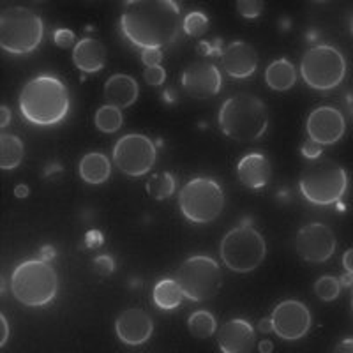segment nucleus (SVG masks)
Returning <instances> with one entry per match:
<instances>
[{"label": "nucleus", "mask_w": 353, "mask_h": 353, "mask_svg": "<svg viewBox=\"0 0 353 353\" xmlns=\"http://www.w3.org/2000/svg\"><path fill=\"white\" fill-rule=\"evenodd\" d=\"M122 8L121 32L141 50H161L181 32V6L173 0H128Z\"/></svg>", "instance_id": "1"}, {"label": "nucleus", "mask_w": 353, "mask_h": 353, "mask_svg": "<svg viewBox=\"0 0 353 353\" xmlns=\"http://www.w3.org/2000/svg\"><path fill=\"white\" fill-rule=\"evenodd\" d=\"M71 99L64 81L52 74L28 80L18 97V108L25 121L34 125L61 124L69 113Z\"/></svg>", "instance_id": "2"}, {"label": "nucleus", "mask_w": 353, "mask_h": 353, "mask_svg": "<svg viewBox=\"0 0 353 353\" xmlns=\"http://www.w3.org/2000/svg\"><path fill=\"white\" fill-rule=\"evenodd\" d=\"M217 124L230 140L239 143L256 141L269 129V110L258 96L242 92L221 105Z\"/></svg>", "instance_id": "3"}, {"label": "nucleus", "mask_w": 353, "mask_h": 353, "mask_svg": "<svg viewBox=\"0 0 353 353\" xmlns=\"http://www.w3.org/2000/svg\"><path fill=\"white\" fill-rule=\"evenodd\" d=\"M59 292V277L52 263L30 258L17 265L11 274V293L27 307H43L53 302Z\"/></svg>", "instance_id": "4"}, {"label": "nucleus", "mask_w": 353, "mask_h": 353, "mask_svg": "<svg viewBox=\"0 0 353 353\" xmlns=\"http://www.w3.org/2000/svg\"><path fill=\"white\" fill-rule=\"evenodd\" d=\"M299 189L309 203L329 207L337 203L348 191V173L336 161L318 157L304 166Z\"/></svg>", "instance_id": "5"}, {"label": "nucleus", "mask_w": 353, "mask_h": 353, "mask_svg": "<svg viewBox=\"0 0 353 353\" xmlns=\"http://www.w3.org/2000/svg\"><path fill=\"white\" fill-rule=\"evenodd\" d=\"M44 25L36 11L21 6L0 12V46L11 55H27L39 48Z\"/></svg>", "instance_id": "6"}, {"label": "nucleus", "mask_w": 353, "mask_h": 353, "mask_svg": "<svg viewBox=\"0 0 353 353\" xmlns=\"http://www.w3.org/2000/svg\"><path fill=\"white\" fill-rule=\"evenodd\" d=\"M221 260L232 272H253L267 254L265 239L249 221L235 226L221 241Z\"/></svg>", "instance_id": "7"}, {"label": "nucleus", "mask_w": 353, "mask_h": 353, "mask_svg": "<svg viewBox=\"0 0 353 353\" xmlns=\"http://www.w3.org/2000/svg\"><path fill=\"white\" fill-rule=\"evenodd\" d=\"M179 209L193 225H209L225 209V191L210 176H193L179 193Z\"/></svg>", "instance_id": "8"}, {"label": "nucleus", "mask_w": 353, "mask_h": 353, "mask_svg": "<svg viewBox=\"0 0 353 353\" xmlns=\"http://www.w3.org/2000/svg\"><path fill=\"white\" fill-rule=\"evenodd\" d=\"M301 74L314 90L327 92L339 87L346 77V59L330 44H318L304 53L301 61Z\"/></svg>", "instance_id": "9"}, {"label": "nucleus", "mask_w": 353, "mask_h": 353, "mask_svg": "<svg viewBox=\"0 0 353 353\" xmlns=\"http://www.w3.org/2000/svg\"><path fill=\"white\" fill-rule=\"evenodd\" d=\"M176 283L181 285L185 299L193 302H205L214 299L223 285L219 263L205 254H194L176 269Z\"/></svg>", "instance_id": "10"}, {"label": "nucleus", "mask_w": 353, "mask_h": 353, "mask_svg": "<svg viewBox=\"0 0 353 353\" xmlns=\"http://www.w3.org/2000/svg\"><path fill=\"white\" fill-rule=\"evenodd\" d=\"M157 149L154 141L140 132H129L115 143L113 163L121 173L131 179L147 175L156 165Z\"/></svg>", "instance_id": "11"}, {"label": "nucleus", "mask_w": 353, "mask_h": 353, "mask_svg": "<svg viewBox=\"0 0 353 353\" xmlns=\"http://www.w3.org/2000/svg\"><path fill=\"white\" fill-rule=\"evenodd\" d=\"M336 235L323 223H309L299 230L295 237L297 254L307 263H325L336 253Z\"/></svg>", "instance_id": "12"}, {"label": "nucleus", "mask_w": 353, "mask_h": 353, "mask_svg": "<svg viewBox=\"0 0 353 353\" xmlns=\"http://www.w3.org/2000/svg\"><path fill=\"white\" fill-rule=\"evenodd\" d=\"M274 334L285 341H297L302 339L311 329V313L307 305L301 301H283L274 307L272 314Z\"/></svg>", "instance_id": "13"}, {"label": "nucleus", "mask_w": 353, "mask_h": 353, "mask_svg": "<svg viewBox=\"0 0 353 353\" xmlns=\"http://www.w3.org/2000/svg\"><path fill=\"white\" fill-rule=\"evenodd\" d=\"M309 140L318 145H334L345 137L346 121L345 115L334 106H318L309 113L305 122Z\"/></svg>", "instance_id": "14"}, {"label": "nucleus", "mask_w": 353, "mask_h": 353, "mask_svg": "<svg viewBox=\"0 0 353 353\" xmlns=\"http://www.w3.org/2000/svg\"><path fill=\"white\" fill-rule=\"evenodd\" d=\"M223 87L221 71L209 62H193L182 71V88L193 99H209Z\"/></svg>", "instance_id": "15"}, {"label": "nucleus", "mask_w": 353, "mask_h": 353, "mask_svg": "<svg viewBox=\"0 0 353 353\" xmlns=\"http://www.w3.org/2000/svg\"><path fill=\"white\" fill-rule=\"evenodd\" d=\"M154 321L143 309L131 307L122 311L115 320V334L128 346H140L150 339Z\"/></svg>", "instance_id": "16"}, {"label": "nucleus", "mask_w": 353, "mask_h": 353, "mask_svg": "<svg viewBox=\"0 0 353 353\" xmlns=\"http://www.w3.org/2000/svg\"><path fill=\"white\" fill-rule=\"evenodd\" d=\"M221 64L233 80H245L256 72L258 53L245 41H233L221 53Z\"/></svg>", "instance_id": "17"}, {"label": "nucleus", "mask_w": 353, "mask_h": 353, "mask_svg": "<svg viewBox=\"0 0 353 353\" xmlns=\"http://www.w3.org/2000/svg\"><path fill=\"white\" fill-rule=\"evenodd\" d=\"M217 345L223 353H249L256 345V332L248 320L233 318L221 325Z\"/></svg>", "instance_id": "18"}, {"label": "nucleus", "mask_w": 353, "mask_h": 353, "mask_svg": "<svg viewBox=\"0 0 353 353\" xmlns=\"http://www.w3.org/2000/svg\"><path fill=\"white\" fill-rule=\"evenodd\" d=\"M237 176L244 188L253 189V191L265 188L272 176L270 161L260 152L248 154L237 163Z\"/></svg>", "instance_id": "19"}, {"label": "nucleus", "mask_w": 353, "mask_h": 353, "mask_svg": "<svg viewBox=\"0 0 353 353\" xmlns=\"http://www.w3.org/2000/svg\"><path fill=\"white\" fill-rule=\"evenodd\" d=\"M72 62L81 72H99L106 65V46L96 37H83L72 48Z\"/></svg>", "instance_id": "20"}, {"label": "nucleus", "mask_w": 353, "mask_h": 353, "mask_svg": "<svg viewBox=\"0 0 353 353\" xmlns=\"http://www.w3.org/2000/svg\"><path fill=\"white\" fill-rule=\"evenodd\" d=\"M140 87L138 81L129 74H112L105 83L106 105L115 108H129L137 103Z\"/></svg>", "instance_id": "21"}, {"label": "nucleus", "mask_w": 353, "mask_h": 353, "mask_svg": "<svg viewBox=\"0 0 353 353\" xmlns=\"http://www.w3.org/2000/svg\"><path fill=\"white\" fill-rule=\"evenodd\" d=\"M78 173H80L81 181L87 184L99 185L108 181L112 175V163L103 152H88L81 157Z\"/></svg>", "instance_id": "22"}, {"label": "nucleus", "mask_w": 353, "mask_h": 353, "mask_svg": "<svg viewBox=\"0 0 353 353\" xmlns=\"http://www.w3.org/2000/svg\"><path fill=\"white\" fill-rule=\"evenodd\" d=\"M265 81L276 92H286L297 81L295 65L288 59H277L265 71Z\"/></svg>", "instance_id": "23"}, {"label": "nucleus", "mask_w": 353, "mask_h": 353, "mask_svg": "<svg viewBox=\"0 0 353 353\" xmlns=\"http://www.w3.org/2000/svg\"><path fill=\"white\" fill-rule=\"evenodd\" d=\"M184 297V292H182L181 285L176 283V279H161L152 290L154 304L159 309H165V311L179 307Z\"/></svg>", "instance_id": "24"}, {"label": "nucleus", "mask_w": 353, "mask_h": 353, "mask_svg": "<svg viewBox=\"0 0 353 353\" xmlns=\"http://www.w3.org/2000/svg\"><path fill=\"white\" fill-rule=\"evenodd\" d=\"M25 154L23 141L14 134H2L0 137V168L14 170L21 165Z\"/></svg>", "instance_id": "25"}, {"label": "nucleus", "mask_w": 353, "mask_h": 353, "mask_svg": "<svg viewBox=\"0 0 353 353\" xmlns=\"http://www.w3.org/2000/svg\"><path fill=\"white\" fill-rule=\"evenodd\" d=\"M188 327L191 336L198 337V339H207V337H212L217 330L216 318L212 313L200 309V311H194L188 320Z\"/></svg>", "instance_id": "26"}, {"label": "nucleus", "mask_w": 353, "mask_h": 353, "mask_svg": "<svg viewBox=\"0 0 353 353\" xmlns=\"http://www.w3.org/2000/svg\"><path fill=\"white\" fill-rule=\"evenodd\" d=\"M122 122H124V117H122L121 108H115V106L110 105L101 106L96 112V117H94L96 128L101 132H106V134H112V132L119 131L122 128Z\"/></svg>", "instance_id": "27"}, {"label": "nucleus", "mask_w": 353, "mask_h": 353, "mask_svg": "<svg viewBox=\"0 0 353 353\" xmlns=\"http://www.w3.org/2000/svg\"><path fill=\"white\" fill-rule=\"evenodd\" d=\"M147 193L157 201L168 200L175 193V179L170 172L156 173L147 182Z\"/></svg>", "instance_id": "28"}, {"label": "nucleus", "mask_w": 353, "mask_h": 353, "mask_svg": "<svg viewBox=\"0 0 353 353\" xmlns=\"http://www.w3.org/2000/svg\"><path fill=\"white\" fill-rule=\"evenodd\" d=\"M341 292V281L334 276H323L314 283V293L323 302H332L339 297Z\"/></svg>", "instance_id": "29"}, {"label": "nucleus", "mask_w": 353, "mask_h": 353, "mask_svg": "<svg viewBox=\"0 0 353 353\" xmlns=\"http://www.w3.org/2000/svg\"><path fill=\"white\" fill-rule=\"evenodd\" d=\"M182 28H184V32L188 36L201 37L209 30V18L200 11L189 12L188 17L184 18V21H182Z\"/></svg>", "instance_id": "30"}, {"label": "nucleus", "mask_w": 353, "mask_h": 353, "mask_svg": "<svg viewBox=\"0 0 353 353\" xmlns=\"http://www.w3.org/2000/svg\"><path fill=\"white\" fill-rule=\"evenodd\" d=\"M265 4L258 2V0H239L237 2V11L242 18L245 20H254L263 12Z\"/></svg>", "instance_id": "31"}, {"label": "nucleus", "mask_w": 353, "mask_h": 353, "mask_svg": "<svg viewBox=\"0 0 353 353\" xmlns=\"http://www.w3.org/2000/svg\"><path fill=\"white\" fill-rule=\"evenodd\" d=\"M145 81L152 87H159V85L165 83L166 80V71L161 65H154V68H145L143 71Z\"/></svg>", "instance_id": "32"}, {"label": "nucleus", "mask_w": 353, "mask_h": 353, "mask_svg": "<svg viewBox=\"0 0 353 353\" xmlns=\"http://www.w3.org/2000/svg\"><path fill=\"white\" fill-rule=\"evenodd\" d=\"M94 270L103 277L110 276V274L115 270V261H113V258L108 256V254H101V256H97L96 260H94Z\"/></svg>", "instance_id": "33"}, {"label": "nucleus", "mask_w": 353, "mask_h": 353, "mask_svg": "<svg viewBox=\"0 0 353 353\" xmlns=\"http://www.w3.org/2000/svg\"><path fill=\"white\" fill-rule=\"evenodd\" d=\"M53 41H55L59 48H71L74 41H77V36L69 28H59V30L53 32Z\"/></svg>", "instance_id": "34"}, {"label": "nucleus", "mask_w": 353, "mask_h": 353, "mask_svg": "<svg viewBox=\"0 0 353 353\" xmlns=\"http://www.w3.org/2000/svg\"><path fill=\"white\" fill-rule=\"evenodd\" d=\"M161 61H163V52L161 50H143L141 52V62L145 64V68L159 65Z\"/></svg>", "instance_id": "35"}, {"label": "nucleus", "mask_w": 353, "mask_h": 353, "mask_svg": "<svg viewBox=\"0 0 353 353\" xmlns=\"http://www.w3.org/2000/svg\"><path fill=\"white\" fill-rule=\"evenodd\" d=\"M302 154H304V157H307L309 161L318 159V157L321 156V145H318L316 141L313 140H307L302 145Z\"/></svg>", "instance_id": "36"}, {"label": "nucleus", "mask_w": 353, "mask_h": 353, "mask_svg": "<svg viewBox=\"0 0 353 353\" xmlns=\"http://www.w3.org/2000/svg\"><path fill=\"white\" fill-rule=\"evenodd\" d=\"M9 337V323L8 318L4 314H0V346H4L8 343Z\"/></svg>", "instance_id": "37"}, {"label": "nucleus", "mask_w": 353, "mask_h": 353, "mask_svg": "<svg viewBox=\"0 0 353 353\" xmlns=\"http://www.w3.org/2000/svg\"><path fill=\"white\" fill-rule=\"evenodd\" d=\"M343 267H345L346 272L353 274V248L343 254Z\"/></svg>", "instance_id": "38"}, {"label": "nucleus", "mask_w": 353, "mask_h": 353, "mask_svg": "<svg viewBox=\"0 0 353 353\" xmlns=\"http://www.w3.org/2000/svg\"><path fill=\"white\" fill-rule=\"evenodd\" d=\"M9 122H11V110L8 106H2L0 108V125L6 128V125H9Z\"/></svg>", "instance_id": "39"}, {"label": "nucleus", "mask_w": 353, "mask_h": 353, "mask_svg": "<svg viewBox=\"0 0 353 353\" xmlns=\"http://www.w3.org/2000/svg\"><path fill=\"white\" fill-rule=\"evenodd\" d=\"M53 256H55V251H53L52 245H44V248L41 249V254H39L41 260L52 261V260H53Z\"/></svg>", "instance_id": "40"}, {"label": "nucleus", "mask_w": 353, "mask_h": 353, "mask_svg": "<svg viewBox=\"0 0 353 353\" xmlns=\"http://www.w3.org/2000/svg\"><path fill=\"white\" fill-rule=\"evenodd\" d=\"M258 329H260V332H265V334L274 332L272 320H270V318H263V320L260 321V325H258Z\"/></svg>", "instance_id": "41"}, {"label": "nucleus", "mask_w": 353, "mask_h": 353, "mask_svg": "<svg viewBox=\"0 0 353 353\" xmlns=\"http://www.w3.org/2000/svg\"><path fill=\"white\" fill-rule=\"evenodd\" d=\"M336 352H353V339H345L336 346Z\"/></svg>", "instance_id": "42"}, {"label": "nucleus", "mask_w": 353, "mask_h": 353, "mask_svg": "<svg viewBox=\"0 0 353 353\" xmlns=\"http://www.w3.org/2000/svg\"><path fill=\"white\" fill-rule=\"evenodd\" d=\"M14 196H17V198H27L28 196V185L18 184L17 188H14Z\"/></svg>", "instance_id": "43"}, {"label": "nucleus", "mask_w": 353, "mask_h": 353, "mask_svg": "<svg viewBox=\"0 0 353 353\" xmlns=\"http://www.w3.org/2000/svg\"><path fill=\"white\" fill-rule=\"evenodd\" d=\"M274 350V345L272 341H269V339H265V341H261L260 345H258V352L260 353H270Z\"/></svg>", "instance_id": "44"}, {"label": "nucleus", "mask_w": 353, "mask_h": 353, "mask_svg": "<svg viewBox=\"0 0 353 353\" xmlns=\"http://www.w3.org/2000/svg\"><path fill=\"white\" fill-rule=\"evenodd\" d=\"M339 281H341V285H345V286H350V285L353 286V274L346 272L345 276H343L341 279H339Z\"/></svg>", "instance_id": "45"}, {"label": "nucleus", "mask_w": 353, "mask_h": 353, "mask_svg": "<svg viewBox=\"0 0 353 353\" xmlns=\"http://www.w3.org/2000/svg\"><path fill=\"white\" fill-rule=\"evenodd\" d=\"M350 30H352V34H353V14L350 17Z\"/></svg>", "instance_id": "46"}, {"label": "nucleus", "mask_w": 353, "mask_h": 353, "mask_svg": "<svg viewBox=\"0 0 353 353\" xmlns=\"http://www.w3.org/2000/svg\"><path fill=\"white\" fill-rule=\"evenodd\" d=\"M350 302H352V311H353V286H352V299H350Z\"/></svg>", "instance_id": "47"}]
</instances>
